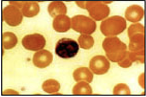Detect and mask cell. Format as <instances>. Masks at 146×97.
Wrapping results in <instances>:
<instances>
[{
	"label": "cell",
	"mask_w": 146,
	"mask_h": 97,
	"mask_svg": "<svg viewBox=\"0 0 146 97\" xmlns=\"http://www.w3.org/2000/svg\"><path fill=\"white\" fill-rule=\"evenodd\" d=\"M74 86V94H90L92 90L88 84L85 82H81Z\"/></svg>",
	"instance_id": "cell-11"
},
{
	"label": "cell",
	"mask_w": 146,
	"mask_h": 97,
	"mask_svg": "<svg viewBox=\"0 0 146 97\" xmlns=\"http://www.w3.org/2000/svg\"><path fill=\"white\" fill-rule=\"evenodd\" d=\"M74 76L76 81L85 80L89 82L92 81L93 77L92 73L86 68H81L76 70Z\"/></svg>",
	"instance_id": "cell-9"
},
{
	"label": "cell",
	"mask_w": 146,
	"mask_h": 97,
	"mask_svg": "<svg viewBox=\"0 0 146 97\" xmlns=\"http://www.w3.org/2000/svg\"><path fill=\"white\" fill-rule=\"evenodd\" d=\"M92 37L89 36L81 35L79 37L78 39L85 41L84 42H79L81 47L85 48H88L92 47L94 44V41L87 42L88 41L92 39Z\"/></svg>",
	"instance_id": "cell-12"
},
{
	"label": "cell",
	"mask_w": 146,
	"mask_h": 97,
	"mask_svg": "<svg viewBox=\"0 0 146 97\" xmlns=\"http://www.w3.org/2000/svg\"><path fill=\"white\" fill-rule=\"evenodd\" d=\"M90 67L97 74H104L108 71L109 68V62L103 56L94 57L90 62Z\"/></svg>",
	"instance_id": "cell-5"
},
{
	"label": "cell",
	"mask_w": 146,
	"mask_h": 97,
	"mask_svg": "<svg viewBox=\"0 0 146 97\" xmlns=\"http://www.w3.org/2000/svg\"><path fill=\"white\" fill-rule=\"evenodd\" d=\"M79 50V46L75 41L70 39L63 38L56 44L55 53L60 58H70L75 57Z\"/></svg>",
	"instance_id": "cell-1"
},
{
	"label": "cell",
	"mask_w": 146,
	"mask_h": 97,
	"mask_svg": "<svg viewBox=\"0 0 146 97\" xmlns=\"http://www.w3.org/2000/svg\"><path fill=\"white\" fill-rule=\"evenodd\" d=\"M17 37L11 32L4 33L3 35V47L5 49H10L17 43Z\"/></svg>",
	"instance_id": "cell-10"
},
{
	"label": "cell",
	"mask_w": 146,
	"mask_h": 97,
	"mask_svg": "<svg viewBox=\"0 0 146 97\" xmlns=\"http://www.w3.org/2000/svg\"><path fill=\"white\" fill-rule=\"evenodd\" d=\"M39 11V6L36 2H25L22 12L25 16L33 17L36 15Z\"/></svg>",
	"instance_id": "cell-8"
},
{
	"label": "cell",
	"mask_w": 146,
	"mask_h": 97,
	"mask_svg": "<svg viewBox=\"0 0 146 97\" xmlns=\"http://www.w3.org/2000/svg\"><path fill=\"white\" fill-rule=\"evenodd\" d=\"M52 54L46 50L36 52L33 57V62L36 66L39 68H45L49 66L52 61Z\"/></svg>",
	"instance_id": "cell-6"
},
{
	"label": "cell",
	"mask_w": 146,
	"mask_h": 97,
	"mask_svg": "<svg viewBox=\"0 0 146 97\" xmlns=\"http://www.w3.org/2000/svg\"><path fill=\"white\" fill-rule=\"evenodd\" d=\"M53 27L57 31H67L70 28V19L66 16H58L54 20Z\"/></svg>",
	"instance_id": "cell-7"
},
{
	"label": "cell",
	"mask_w": 146,
	"mask_h": 97,
	"mask_svg": "<svg viewBox=\"0 0 146 97\" xmlns=\"http://www.w3.org/2000/svg\"><path fill=\"white\" fill-rule=\"evenodd\" d=\"M3 19L8 24L15 27L21 23L23 16L17 6L12 5L3 9Z\"/></svg>",
	"instance_id": "cell-4"
},
{
	"label": "cell",
	"mask_w": 146,
	"mask_h": 97,
	"mask_svg": "<svg viewBox=\"0 0 146 97\" xmlns=\"http://www.w3.org/2000/svg\"><path fill=\"white\" fill-rule=\"evenodd\" d=\"M72 21L73 29L81 33H92L96 27V22L85 16H76L72 18Z\"/></svg>",
	"instance_id": "cell-2"
},
{
	"label": "cell",
	"mask_w": 146,
	"mask_h": 97,
	"mask_svg": "<svg viewBox=\"0 0 146 97\" xmlns=\"http://www.w3.org/2000/svg\"><path fill=\"white\" fill-rule=\"evenodd\" d=\"M22 44L27 50H38L45 47L46 40L42 35L35 33L25 36L22 40Z\"/></svg>",
	"instance_id": "cell-3"
}]
</instances>
